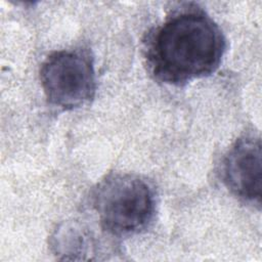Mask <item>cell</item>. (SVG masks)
Returning a JSON list of instances; mask_svg holds the SVG:
<instances>
[{
    "label": "cell",
    "instance_id": "obj_1",
    "mask_svg": "<svg viewBox=\"0 0 262 262\" xmlns=\"http://www.w3.org/2000/svg\"><path fill=\"white\" fill-rule=\"evenodd\" d=\"M226 40L204 10L175 11L148 36L145 58L155 79L181 86L212 75L220 66Z\"/></svg>",
    "mask_w": 262,
    "mask_h": 262
},
{
    "label": "cell",
    "instance_id": "obj_2",
    "mask_svg": "<svg viewBox=\"0 0 262 262\" xmlns=\"http://www.w3.org/2000/svg\"><path fill=\"white\" fill-rule=\"evenodd\" d=\"M92 206L101 228L114 236H129L146 229L156 213L152 186L135 174H113L92 191Z\"/></svg>",
    "mask_w": 262,
    "mask_h": 262
},
{
    "label": "cell",
    "instance_id": "obj_4",
    "mask_svg": "<svg viewBox=\"0 0 262 262\" xmlns=\"http://www.w3.org/2000/svg\"><path fill=\"white\" fill-rule=\"evenodd\" d=\"M261 140L255 136L238 138L228 149L221 164V179L239 200L261 204L262 190Z\"/></svg>",
    "mask_w": 262,
    "mask_h": 262
},
{
    "label": "cell",
    "instance_id": "obj_3",
    "mask_svg": "<svg viewBox=\"0 0 262 262\" xmlns=\"http://www.w3.org/2000/svg\"><path fill=\"white\" fill-rule=\"evenodd\" d=\"M40 81L49 104L63 111L78 108L96 92L93 57L83 49L55 51L43 61Z\"/></svg>",
    "mask_w": 262,
    "mask_h": 262
}]
</instances>
